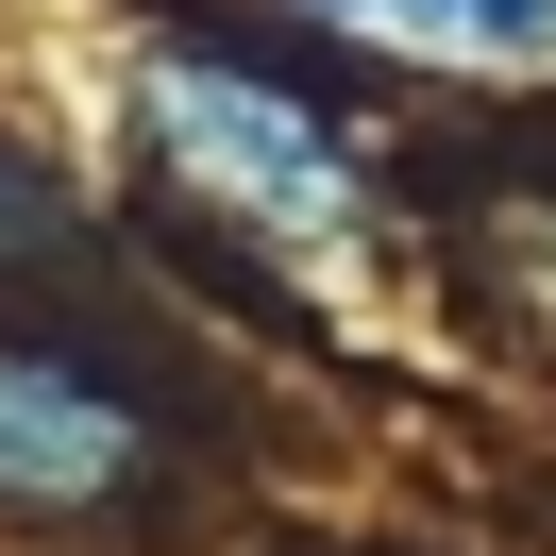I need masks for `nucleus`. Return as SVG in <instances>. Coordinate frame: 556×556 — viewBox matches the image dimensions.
I'll use <instances>...</instances> for the list:
<instances>
[{"label": "nucleus", "mask_w": 556, "mask_h": 556, "mask_svg": "<svg viewBox=\"0 0 556 556\" xmlns=\"http://www.w3.org/2000/svg\"><path fill=\"white\" fill-rule=\"evenodd\" d=\"M152 152H169V186H203V203H237L253 237H354V203H371V169H354V136L304 102V85L270 68H152Z\"/></svg>", "instance_id": "nucleus-1"}, {"label": "nucleus", "mask_w": 556, "mask_h": 556, "mask_svg": "<svg viewBox=\"0 0 556 556\" xmlns=\"http://www.w3.org/2000/svg\"><path fill=\"white\" fill-rule=\"evenodd\" d=\"M152 405L102 371V354L35 338V320H0V506L17 522H102L152 489Z\"/></svg>", "instance_id": "nucleus-2"}, {"label": "nucleus", "mask_w": 556, "mask_h": 556, "mask_svg": "<svg viewBox=\"0 0 556 556\" xmlns=\"http://www.w3.org/2000/svg\"><path fill=\"white\" fill-rule=\"evenodd\" d=\"M304 17H354L388 51H472V68H540L556 51V0H304Z\"/></svg>", "instance_id": "nucleus-3"}, {"label": "nucleus", "mask_w": 556, "mask_h": 556, "mask_svg": "<svg viewBox=\"0 0 556 556\" xmlns=\"http://www.w3.org/2000/svg\"><path fill=\"white\" fill-rule=\"evenodd\" d=\"M489 270H506L522 304L556 320V203H506V219H489Z\"/></svg>", "instance_id": "nucleus-4"}]
</instances>
